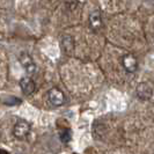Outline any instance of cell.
Returning a JSON list of instances; mask_svg holds the SVG:
<instances>
[{"label": "cell", "mask_w": 154, "mask_h": 154, "mask_svg": "<svg viewBox=\"0 0 154 154\" xmlns=\"http://www.w3.org/2000/svg\"><path fill=\"white\" fill-rule=\"evenodd\" d=\"M0 154H9V153H8L6 149H2V148H0Z\"/></svg>", "instance_id": "11"}, {"label": "cell", "mask_w": 154, "mask_h": 154, "mask_svg": "<svg viewBox=\"0 0 154 154\" xmlns=\"http://www.w3.org/2000/svg\"><path fill=\"white\" fill-rule=\"evenodd\" d=\"M60 46H62L63 51L66 54H72L74 51V39L72 36H64L60 42Z\"/></svg>", "instance_id": "8"}, {"label": "cell", "mask_w": 154, "mask_h": 154, "mask_svg": "<svg viewBox=\"0 0 154 154\" xmlns=\"http://www.w3.org/2000/svg\"><path fill=\"white\" fill-rule=\"evenodd\" d=\"M19 62L22 65V67L26 69L27 74L31 77L36 73V64L34 62L32 57H31L29 54L27 52H21L20 56H19Z\"/></svg>", "instance_id": "2"}, {"label": "cell", "mask_w": 154, "mask_h": 154, "mask_svg": "<svg viewBox=\"0 0 154 154\" xmlns=\"http://www.w3.org/2000/svg\"><path fill=\"white\" fill-rule=\"evenodd\" d=\"M31 130V126L30 124L28 123L27 121L24 119H17L16 121L15 125L13 128V134L16 139L19 140H24L29 136Z\"/></svg>", "instance_id": "1"}, {"label": "cell", "mask_w": 154, "mask_h": 154, "mask_svg": "<svg viewBox=\"0 0 154 154\" xmlns=\"http://www.w3.org/2000/svg\"><path fill=\"white\" fill-rule=\"evenodd\" d=\"M20 87L22 89V92L24 95H31L32 93L36 91V85L35 82L31 80L30 77H24L20 80Z\"/></svg>", "instance_id": "7"}, {"label": "cell", "mask_w": 154, "mask_h": 154, "mask_svg": "<svg viewBox=\"0 0 154 154\" xmlns=\"http://www.w3.org/2000/svg\"><path fill=\"white\" fill-rule=\"evenodd\" d=\"M136 93H137V96H138L140 100L147 101L152 97L153 89H152V87L148 85L147 82H141V84H139L137 86Z\"/></svg>", "instance_id": "5"}, {"label": "cell", "mask_w": 154, "mask_h": 154, "mask_svg": "<svg viewBox=\"0 0 154 154\" xmlns=\"http://www.w3.org/2000/svg\"><path fill=\"white\" fill-rule=\"evenodd\" d=\"M89 26L94 31H99L103 26L102 22V16H101L100 11H93L89 14Z\"/></svg>", "instance_id": "6"}, {"label": "cell", "mask_w": 154, "mask_h": 154, "mask_svg": "<svg viewBox=\"0 0 154 154\" xmlns=\"http://www.w3.org/2000/svg\"><path fill=\"white\" fill-rule=\"evenodd\" d=\"M60 140H62L63 143H69V140H71V131L69 130H63L62 132H60Z\"/></svg>", "instance_id": "9"}, {"label": "cell", "mask_w": 154, "mask_h": 154, "mask_svg": "<svg viewBox=\"0 0 154 154\" xmlns=\"http://www.w3.org/2000/svg\"><path fill=\"white\" fill-rule=\"evenodd\" d=\"M122 64H123L124 69L129 73H134L138 69V60L132 54H126L125 56H123Z\"/></svg>", "instance_id": "4"}, {"label": "cell", "mask_w": 154, "mask_h": 154, "mask_svg": "<svg viewBox=\"0 0 154 154\" xmlns=\"http://www.w3.org/2000/svg\"><path fill=\"white\" fill-rule=\"evenodd\" d=\"M65 6L69 11H73L78 6V0H65Z\"/></svg>", "instance_id": "10"}, {"label": "cell", "mask_w": 154, "mask_h": 154, "mask_svg": "<svg viewBox=\"0 0 154 154\" xmlns=\"http://www.w3.org/2000/svg\"><path fill=\"white\" fill-rule=\"evenodd\" d=\"M74 154H77V153H74Z\"/></svg>", "instance_id": "12"}, {"label": "cell", "mask_w": 154, "mask_h": 154, "mask_svg": "<svg viewBox=\"0 0 154 154\" xmlns=\"http://www.w3.org/2000/svg\"><path fill=\"white\" fill-rule=\"evenodd\" d=\"M48 100H49V103L54 107H60L65 103L66 101V97L64 95V93L57 88H52L48 92Z\"/></svg>", "instance_id": "3"}]
</instances>
